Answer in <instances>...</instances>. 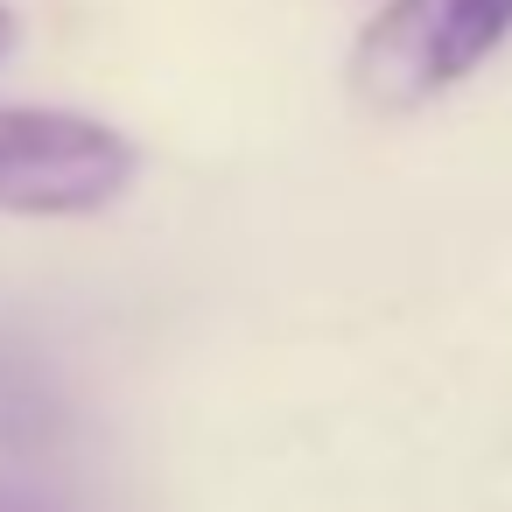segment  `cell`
<instances>
[{"instance_id": "6da1fadb", "label": "cell", "mask_w": 512, "mask_h": 512, "mask_svg": "<svg viewBox=\"0 0 512 512\" xmlns=\"http://www.w3.org/2000/svg\"><path fill=\"white\" fill-rule=\"evenodd\" d=\"M512 36V0H393L351 50V92L372 113H414L456 92Z\"/></svg>"}, {"instance_id": "3957f363", "label": "cell", "mask_w": 512, "mask_h": 512, "mask_svg": "<svg viewBox=\"0 0 512 512\" xmlns=\"http://www.w3.org/2000/svg\"><path fill=\"white\" fill-rule=\"evenodd\" d=\"M50 428V393L43 372L29 365V351L0 344V442H29Z\"/></svg>"}, {"instance_id": "277c9868", "label": "cell", "mask_w": 512, "mask_h": 512, "mask_svg": "<svg viewBox=\"0 0 512 512\" xmlns=\"http://www.w3.org/2000/svg\"><path fill=\"white\" fill-rule=\"evenodd\" d=\"M15 43H22V22H15V8H8V0H0V64L15 57Z\"/></svg>"}, {"instance_id": "5b68a950", "label": "cell", "mask_w": 512, "mask_h": 512, "mask_svg": "<svg viewBox=\"0 0 512 512\" xmlns=\"http://www.w3.org/2000/svg\"><path fill=\"white\" fill-rule=\"evenodd\" d=\"M0 512H43L36 498H22V491H0Z\"/></svg>"}, {"instance_id": "7a4b0ae2", "label": "cell", "mask_w": 512, "mask_h": 512, "mask_svg": "<svg viewBox=\"0 0 512 512\" xmlns=\"http://www.w3.org/2000/svg\"><path fill=\"white\" fill-rule=\"evenodd\" d=\"M134 183V141L92 113L0 106V211L85 218Z\"/></svg>"}]
</instances>
